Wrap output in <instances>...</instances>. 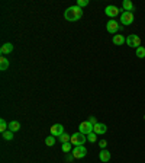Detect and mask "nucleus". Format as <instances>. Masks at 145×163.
<instances>
[{"instance_id":"obj_22","label":"nucleus","mask_w":145,"mask_h":163,"mask_svg":"<svg viewBox=\"0 0 145 163\" xmlns=\"http://www.w3.org/2000/svg\"><path fill=\"white\" fill-rule=\"evenodd\" d=\"M2 136H3V138H5V140H7V141L13 140V133L10 131V130H7V131H5V133H3V134H2Z\"/></svg>"},{"instance_id":"obj_16","label":"nucleus","mask_w":145,"mask_h":163,"mask_svg":"<svg viewBox=\"0 0 145 163\" xmlns=\"http://www.w3.org/2000/svg\"><path fill=\"white\" fill-rule=\"evenodd\" d=\"M9 68V60L6 57H0V70L2 72H6Z\"/></svg>"},{"instance_id":"obj_5","label":"nucleus","mask_w":145,"mask_h":163,"mask_svg":"<svg viewBox=\"0 0 145 163\" xmlns=\"http://www.w3.org/2000/svg\"><path fill=\"white\" fill-rule=\"evenodd\" d=\"M73 156H74V159H83L86 154H87V149L84 147V146H75L74 149H73Z\"/></svg>"},{"instance_id":"obj_24","label":"nucleus","mask_w":145,"mask_h":163,"mask_svg":"<svg viewBox=\"0 0 145 163\" xmlns=\"http://www.w3.org/2000/svg\"><path fill=\"white\" fill-rule=\"evenodd\" d=\"M87 5H88V0H77V6H79L80 9L84 7V6H87Z\"/></svg>"},{"instance_id":"obj_1","label":"nucleus","mask_w":145,"mask_h":163,"mask_svg":"<svg viewBox=\"0 0 145 163\" xmlns=\"http://www.w3.org/2000/svg\"><path fill=\"white\" fill-rule=\"evenodd\" d=\"M81 16H83V10L80 9L77 5L70 6V7L64 12V18H66L68 22H75V21L81 19Z\"/></svg>"},{"instance_id":"obj_15","label":"nucleus","mask_w":145,"mask_h":163,"mask_svg":"<svg viewBox=\"0 0 145 163\" xmlns=\"http://www.w3.org/2000/svg\"><path fill=\"white\" fill-rule=\"evenodd\" d=\"M9 130L12 133H16L20 130V122L19 121H10L9 122Z\"/></svg>"},{"instance_id":"obj_3","label":"nucleus","mask_w":145,"mask_h":163,"mask_svg":"<svg viewBox=\"0 0 145 163\" xmlns=\"http://www.w3.org/2000/svg\"><path fill=\"white\" fill-rule=\"evenodd\" d=\"M134 13L132 12H125L123 10L122 13H120V23H123L125 26H129V25H132L134 23Z\"/></svg>"},{"instance_id":"obj_6","label":"nucleus","mask_w":145,"mask_h":163,"mask_svg":"<svg viewBox=\"0 0 145 163\" xmlns=\"http://www.w3.org/2000/svg\"><path fill=\"white\" fill-rule=\"evenodd\" d=\"M126 44H128V47L138 48V47H141V38L138 35H128Z\"/></svg>"},{"instance_id":"obj_23","label":"nucleus","mask_w":145,"mask_h":163,"mask_svg":"<svg viewBox=\"0 0 145 163\" xmlns=\"http://www.w3.org/2000/svg\"><path fill=\"white\" fill-rule=\"evenodd\" d=\"M87 141H90V143H96L97 141V134L96 133H90V134H87Z\"/></svg>"},{"instance_id":"obj_14","label":"nucleus","mask_w":145,"mask_h":163,"mask_svg":"<svg viewBox=\"0 0 145 163\" xmlns=\"http://www.w3.org/2000/svg\"><path fill=\"white\" fill-rule=\"evenodd\" d=\"M126 42L125 36L123 35H113V44L115 45H123Z\"/></svg>"},{"instance_id":"obj_27","label":"nucleus","mask_w":145,"mask_h":163,"mask_svg":"<svg viewBox=\"0 0 145 163\" xmlns=\"http://www.w3.org/2000/svg\"><path fill=\"white\" fill-rule=\"evenodd\" d=\"M87 121H90V122H92V124H93V125H96V124H97V119H96V117H88V119H87Z\"/></svg>"},{"instance_id":"obj_8","label":"nucleus","mask_w":145,"mask_h":163,"mask_svg":"<svg viewBox=\"0 0 145 163\" xmlns=\"http://www.w3.org/2000/svg\"><path fill=\"white\" fill-rule=\"evenodd\" d=\"M64 127H62L61 124H54L52 127H51V136H54V137H60V136H62L64 134Z\"/></svg>"},{"instance_id":"obj_21","label":"nucleus","mask_w":145,"mask_h":163,"mask_svg":"<svg viewBox=\"0 0 145 163\" xmlns=\"http://www.w3.org/2000/svg\"><path fill=\"white\" fill-rule=\"evenodd\" d=\"M136 57H138V58H144L145 57V48L144 47H138V48H136Z\"/></svg>"},{"instance_id":"obj_26","label":"nucleus","mask_w":145,"mask_h":163,"mask_svg":"<svg viewBox=\"0 0 145 163\" xmlns=\"http://www.w3.org/2000/svg\"><path fill=\"white\" fill-rule=\"evenodd\" d=\"M66 160H67V162H73V160H74V156H73V153H67Z\"/></svg>"},{"instance_id":"obj_9","label":"nucleus","mask_w":145,"mask_h":163,"mask_svg":"<svg viewBox=\"0 0 145 163\" xmlns=\"http://www.w3.org/2000/svg\"><path fill=\"white\" fill-rule=\"evenodd\" d=\"M122 10H119L116 6H107L105 9V13L109 16V18H115V16H118L119 13H120Z\"/></svg>"},{"instance_id":"obj_4","label":"nucleus","mask_w":145,"mask_h":163,"mask_svg":"<svg viewBox=\"0 0 145 163\" xmlns=\"http://www.w3.org/2000/svg\"><path fill=\"white\" fill-rule=\"evenodd\" d=\"M93 127H94V125H93L90 121H84V122H81V124L79 125V133H81V134H86V136H87V134L93 133Z\"/></svg>"},{"instance_id":"obj_7","label":"nucleus","mask_w":145,"mask_h":163,"mask_svg":"<svg viewBox=\"0 0 145 163\" xmlns=\"http://www.w3.org/2000/svg\"><path fill=\"white\" fill-rule=\"evenodd\" d=\"M119 23L116 22V21H115V19H110L109 22L106 23V29H107V32H109V34H116V32L119 31Z\"/></svg>"},{"instance_id":"obj_12","label":"nucleus","mask_w":145,"mask_h":163,"mask_svg":"<svg viewBox=\"0 0 145 163\" xmlns=\"http://www.w3.org/2000/svg\"><path fill=\"white\" fill-rule=\"evenodd\" d=\"M123 10L125 12H132L134 13V10H135V6H134V3H132L131 0H123Z\"/></svg>"},{"instance_id":"obj_11","label":"nucleus","mask_w":145,"mask_h":163,"mask_svg":"<svg viewBox=\"0 0 145 163\" xmlns=\"http://www.w3.org/2000/svg\"><path fill=\"white\" fill-rule=\"evenodd\" d=\"M12 51H13V44H10V42H6V44H3V45H2V48H0V53H2V55L10 54Z\"/></svg>"},{"instance_id":"obj_19","label":"nucleus","mask_w":145,"mask_h":163,"mask_svg":"<svg viewBox=\"0 0 145 163\" xmlns=\"http://www.w3.org/2000/svg\"><path fill=\"white\" fill-rule=\"evenodd\" d=\"M58 140L61 141V144H62V143H70L71 136H70V134H67V133H64L62 136H60V137H58Z\"/></svg>"},{"instance_id":"obj_10","label":"nucleus","mask_w":145,"mask_h":163,"mask_svg":"<svg viewBox=\"0 0 145 163\" xmlns=\"http://www.w3.org/2000/svg\"><path fill=\"white\" fill-rule=\"evenodd\" d=\"M106 131H107V127H106L105 124H100V122H97L96 125L93 127V133H96L97 136L99 134H105Z\"/></svg>"},{"instance_id":"obj_18","label":"nucleus","mask_w":145,"mask_h":163,"mask_svg":"<svg viewBox=\"0 0 145 163\" xmlns=\"http://www.w3.org/2000/svg\"><path fill=\"white\" fill-rule=\"evenodd\" d=\"M7 130H9V125H7V122H6L5 118H2V119H0V133L3 134V133L7 131Z\"/></svg>"},{"instance_id":"obj_17","label":"nucleus","mask_w":145,"mask_h":163,"mask_svg":"<svg viewBox=\"0 0 145 163\" xmlns=\"http://www.w3.org/2000/svg\"><path fill=\"white\" fill-rule=\"evenodd\" d=\"M61 150L64 153H71V151H73V144H71V143H62Z\"/></svg>"},{"instance_id":"obj_20","label":"nucleus","mask_w":145,"mask_h":163,"mask_svg":"<svg viewBox=\"0 0 145 163\" xmlns=\"http://www.w3.org/2000/svg\"><path fill=\"white\" fill-rule=\"evenodd\" d=\"M55 138H57V137H54V136H49V137H47V138H45V144L48 146V147H51V146H54L55 144Z\"/></svg>"},{"instance_id":"obj_25","label":"nucleus","mask_w":145,"mask_h":163,"mask_svg":"<svg viewBox=\"0 0 145 163\" xmlns=\"http://www.w3.org/2000/svg\"><path fill=\"white\" fill-rule=\"evenodd\" d=\"M106 146H107V141H106V140H100V141H99V147H100V150L106 149Z\"/></svg>"},{"instance_id":"obj_13","label":"nucleus","mask_w":145,"mask_h":163,"mask_svg":"<svg viewBox=\"0 0 145 163\" xmlns=\"http://www.w3.org/2000/svg\"><path fill=\"white\" fill-rule=\"evenodd\" d=\"M99 159H100L102 162H109L110 160V153L106 149H103L100 153H99Z\"/></svg>"},{"instance_id":"obj_2","label":"nucleus","mask_w":145,"mask_h":163,"mask_svg":"<svg viewBox=\"0 0 145 163\" xmlns=\"http://www.w3.org/2000/svg\"><path fill=\"white\" fill-rule=\"evenodd\" d=\"M87 141V137H86V134H81V133H74L73 136H71V140L70 143L73 146H84V143Z\"/></svg>"}]
</instances>
